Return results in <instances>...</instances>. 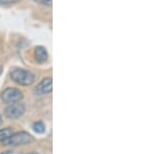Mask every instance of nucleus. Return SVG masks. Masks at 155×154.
Masks as SVG:
<instances>
[{
    "instance_id": "f257e3e1",
    "label": "nucleus",
    "mask_w": 155,
    "mask_h": 154,
    "mask_svg": "<svg viewBox=\"0 0 155 154\" xmlns=\"http://www.w3.org/2000/svg\"><path fill=\"white\" fill-rule=\"evenodd\" d=\"M11 77L12 81L16 82L17 84L22 86H29L35 80V77L31 71L23 68H15L12 70Z\"/></svg>"
},
{
    "instance_id": "f03ea898",
    "label": "nucleus",
    "mask_w": 155,
    "mask_h": 154,
    "mask_svg": "<svg viewBox=\"0 0 155 154\" xmlns=\"http://www.w3.org/2000/svg\"><path fill=\"white\" fill-rule=\"evenodd\" d=\"M33 136L26 131H20L17 133H12L7 140L4 141V143L7 146H21L26 145L31 142H33Z\"/></svg>"
},
{
    "instance_id": "7ed1b4c3",
    "label": "nucleus",
    "mask_w": 155,
    "mask_h": 154,
    "mask_svg": "<svg viewBox=\"0 0 155 154\" xmlns=\"http://www.w3.org/2000/svg\"><path fill=\"white\" fill-rule=\"evenodd\" d=\"M2 100L5 103H18L19 100H21L23 98V93L17 88H7L2 92Z\"/></svg>"
},
{
    "instance_id": "20e7f679",
    "label": "nucleus",
    "mask_w": 155,
    "mask_h": 154,
    "mask_svg": "<svg viewBox=\"0 0 155 154\" xmlns=\"http://www.w3.org/2000/svg\"><path fill=\"white\" fill-rule=\"evenodd\" d=\"M25 112V106L23 103H11L4 109V115L8 119H17L21 117Z\"/></svg>"
},
{
    "instance_id": "39448f33",
    "label": "nucleus",
    "mask_w": 155,
    "mask_h": 154,
    "mask_svg": "<svg viewBox=\"0 0 155 154\" xmlns=\"http://www.w3.org/2000/svg\"><path fill=\"white\" fill-rule=\"evenodd\" d=\"M53 90V81L52 78L42 79L41 83L35 87V92L37 94H47Z\"/></svg>"
},
{
    "instance_id": "423d86ee",
    "label": "nucleus",
    "mask_w": 155,
    "mask_h": 154,
    "mask_svg": "<svg viewBox=\"0 0 155 154\" xmlns=\"http://www.w3.org/2000/svg\"><path fill=\"white\" fill-rule=\"evenodd\" d=\"M48 51L45 47L42 46H37L35 49H34V58H35L36 62L38 63H45L47 60H48Z\"/></svg>"
},
{
    "instance_id": "0eeeda50",
    "label": "nucleus",
    "mask_w": 155,
    "mask_h": 154,
    "mask_svg": "<svg viewBox=\"0 0 155 154\" xmlns=\"http://www.w3.org/2000/svg\"><path fill=\"white\" fill-rule=\"evenodd\" d=\"M12 129L11 127H6V128H3V129H0V142L2 141H5L7 139L9 138L12 135Z\"/></svg>"
},
{
    "instance_id": "6e6552de",
    "label": "nucleus",
    "mask_w": 155,
    "mask_h": 154,
    "mask_svg": "<svg viewBox=\"0 0 155 154\" xmlns=\"http://www.w3.org/2000/svg\"><path fill=\"white\" fill-rule=\"evenodd\" d=\"M33 129L36 131L37 133H44L45 130H46V125L42 121H37V122H34L33 125H32Z\"/></svg>"
},
{
    "instance_id": "1a4fd4ad",
    "label": "nucleus",
    "mask_w": 155,
    "mask_h": 154,
    "mask_svg": "<svg viewBox=\"0 0 155 154\" xmlns=\"http://www.w3.org/2000/svg\"><path fill=\"white\" fill-rule=\"evenodd\" d=\"M36 2L42 4V5H47V6H51L52 5V1L53 0H35Z\"/></svg>"
},
{
    "instance_id": "9d476101",
    "label": "nucleus",
    "mask_w": 155,
    "mask_h": 154,
    "mask_svg": "<svg viewBox=\"0 0 155 154\" xmlns=\"http://www.w3.org/2000/svg\"><path fill=\"white\" fill-rule=\"evenodd\" d=\"M20 0H0V4L4 5V4H12V3H17Z\"/></svg>"
},
{
    "instance_id": "9b49d317",
    "label": "nucleus",
    "mask_w": 155,
    "mask_h": 154,
    "mask_svg": "<svg viewBox=\"0 0 155 154\" xmlns=\"http://www.w3.org/2000/svg\"><path fill=\"white\" fill-rule=\"evenodd\" d=\"M2 124V118H1V115H0V125Z\"/></svg>"
},
{
    "instance_id": "f8f14e48",
    "label": "nucleus",
    "mask_w": 155,
    "mask_h": 154,
    "mask_svg": "<svg viewBox=\"0 0 155 154\" xmlns=\"http://www.w3.org/2000/svg\"><path fill=\"white\" fill-rule=\"evenodd\" d=\"M1 73H2V67L0 66V74H1Z\"/></svg>"
},
{
    "instance_id": "ddd939ff",
    "label": "nucleus",
    "mask_w": 155,
    "mask_h": 154,
    "mask_svg": "<svg viewBox=\"0 0 155 154\" xmlns=\"http://www.w3.org/2000/svg\"><path fill=\"white\" fill-rule=\"evenodd\" d=\"M1 154H9V152L7 151V152H4V153H1Z\"/></svg>"
},
{
    "instance_id": "4468645a",
    "label": "nucleus",
    "mask_w": 155,
    "mask_h": 154,
    "mask_svg": "<svg viewBox=\"0 0 155 154\" xmlns=\"http://www.w3.org/2000/svg\"><path fill=\"white\" fill-rule=\"evenodd\" d=\"M29 154H39V153H29Z\"/></svg>"
}]
</instances>
